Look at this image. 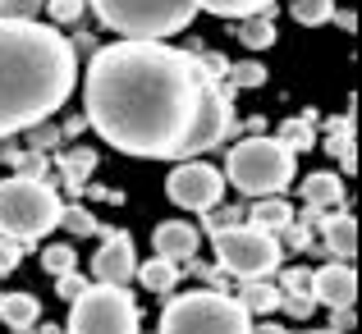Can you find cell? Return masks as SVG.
<instances>
[{
	"label": "cell",
	"instance_id": "cell-24",
	"mask_svg": "<svg viewBox=\"0 0 362 334\" xmlns=\"http://www.w3.org/2000/svg\"><path fill=\"white\" fill-rule=\"evenodd\" d=\"M289 14L298 18L303 28H317V23H330V18H335V5H330V0H293Z\"/></svg>",
	"mask_w": 362,
	"mask_h": 334
},
{
	"label": "cell",
	"instance_id": "cell-33",
	"mask_svg": "<svg viewBox=\"0 0 362 334\" xmlns=\"http://www.w3.org/2000/svg\"><path fill=\"white\" fill-rule=\"evenodd\" d=\"M92 160H97L92 151H74V156H64V169L74 174V184H83V174L92 169Z\"/></svg>",
	"mask_w": 362,
	"mask_h": 334
},
{
	"label": "cell",
	"instance_id": "cell-8",
	"mask_svg": "<svg viewBox=\"0 0 362 334\" xmlns=\"http://www.w3.org/2000/svg\"><path fill=\"white\" fill-rule=\"evenodd\" d=\"M216 261H221V270L239 275V280H266L271 270H280V238L262 234L252 225H234L216 234Z\"/></svg>",
	"mask_w": 362,
	"mask_h": 334
},
{
	"label": "cell",
	"instance_id": "cell-15",
	"mask_svg": "<svg viewBox=\"0 0 362 334\" xmlns=\"http://www.w3.org/2000/svg\"><path fill=\"white\" fill-rule=\"evenodd\" d=\"M303 202L312 211H326V206H339L344 202V179L330 174V169H317V174L303 179Z\"/></svg>",
	"mask_w": 362,
	"mask_h": 334
},
{
	"label": "cell",
	"instance_id": "cell-19",
	"mask_svg": "<svg viewBox=\"0 0 362 334\" xmlns=\"http://www.w3.org/2000/svg\"><path fill=\"white\" fill-rule=\"evenodd\" d=\"M234 302H239L247 316H266V311L280 307V289H275V284H266V280H247Z\"/></svg>",
	"mask_w": 362,
	"mask_h": 334
},
{
	"label": "cell",
	"instance_id": "cell-31",
	"mask_svg": "<svg viewBox=\"0 0 362 334\" xmlns=\"http://www.w3.org/2000/svg\"><path fill=\"white\" fill-rule=\"evenodd\" d=\"M55 284H60V289H55V293H60V298H64V302H74V298H78V293H83V289H88V280H83V275H78V270H69V275H60V280H55Z\"/></svg>",
	"mask_w": 362,
	"mask_h": 334
},
{
	"label": "cell",
	"instance_id": "cell-14",
	"mask_svg": "<svg viewBox=\"0 0 362 334\" xmlns=\"http://www.w3.org/2000/svg\"><path fill=\"white\" fill-rule=\"evenodd\" d=\"M280 307L289 311V316L308 321V311H312V270H308V266H289V270H280Z\"/></svg>",
	"mask_w": 362,
	"mask_h": 334
},
{
	"label": "cell",
	"instance_id": "cell-3",
	"mask_svg": "<svg viewBox=\"0 0 362 334\" xmlns=\"http://www.w3.org/2000/svg\"><path fill=\"white\" fill-rule=\"evenodd\" d=\"M64 215V202L51 184L33 174H14L0 179V238L9 243H33V238H46Z\"/></svg>",
	"mask_w": 362,
	"mask_h": 334
},
{
	"label": "cell",
	"instance_id": "cell-25",
	"mask_svg": "<svg viewBox=\"0 0 362 334\" xmlns=\"http://www.w3.org/2000/svg\"><path fill=\"white\" fill-rule=\"evenodd\" d=\"M330 129H335V133H330V142H326V147L335 151V156L344 160V169H349V174H354V165H358V160H354V124H349V119L339 124V119H335V124H330Z\"/></svg>",
	"mask_w": 362,
	"mask_h": 334
},
{
	"label": "cell",
	"instance_id": "cell-22",
	"mask_svg": "<svg viewBox=\"0 0 362 334\" xmlns=\"http://www.w3.org/2000/svg\"><path fill=\"white\" fill-rule=\"evenodd\" d=\"M275 142H280L289 156H298V151L312 147V124H308V119H284L280 133H275Z\"/></svg>",
	"mask_w": 362,
	"mask_h": 334
},
{
	"label": "cell",
	"instance_id": "cell-6",
	"mask_svg": "<svg viewBox=\"0 0 362 334\" xmlns=\"http://www.w3.org/2000/svg\"><path fill=\"white\" fill-rule=\"evenodd\" d=\"M247 330H252V316L234 298L211 289L179 293L160 311V334H247Z\"/></svg>",
	"mask_w": 362,
	"mask_h": 334
},
{
	"label": "cell",
	"instance_id": "cell-2",
	"mask_svg": "<svg viewBox=\"0 0 362 334\" xmlns=\"http://www.w3.org/2000/svg\"><path fill=\"white\" fill-rule=\"evenodd\" d=\"M78 83V55L60 28L0 23V138L55 114Z\"/></svg>",
	"mask_w": 362,
	"mask_h": 334
},
{
	"label": "cell",
	"instance_id": "cell-13",
	"mask_svg": "<svg viewBox=\"0 0 362 334\" xmlns=\"http://www.w3.org/2000/svg\"><path fill=\"white\" fill-rule=\"evenodd\" d=\"M197 243H202L197 225H188V220H165V225H156V234H151V256H156V261H170V266L179 270V266L193 261Z\"/></svg>",
	"mask_w": 362,
	"mask_h": 334
},
{
	"label": "cell",
	"instance_id": "cell-30",
	"mask_svg": "<svg viewBox=\"0 0 362 334\" xmlns=\"http://www.w3.org/2000/svg\"><path fill=\"white\" fill-rule=\"evenodd\" d=\"M60 225H69L74 234H97V220H92L83 206H64V215H60Z\"/></svg>",
	"mask_w": 362,
	"mask_h": 334
},
{
	"label": "cell",
	"instance_id": "cell-29",
	"mask_svg": "<svg viewBox=\"0 0 362 334\" xmlns=\"http://www.w3.org/2000/svg\"><path fill=\"white\" fill-rule=\"evenodd\" d=\"M46 14H51V23H74V18L83 14V0H46Z\"/></svg>",
	"mask_w": 362,
	"mask_h": 334
},
{
	"label": "cell",
	"instance_id": "cell-27",
	"mask_svg": "<svg viewBox=\"0 0 362 334\" xmlns=\"http://www.w3.org/2000/svg\"><path fill=\"white\" fill-rule=\"evenodd\" d=\"M74 261H78V256H74V247H64V243H55V247H46V252H42L46 275H55V280H60V275H69Z\"/></svg>",
	"mask_w": 362,
	"mask_h": 334
},
{
	"label": "cell",
	"instance_id": "cell-10",
	"mask_svg": "<svg viewBox=\"0 0 362 334\" xmlns=\"http://www.w3.org/2000/svg\"><path fill=\"white\" fill-rule=\"evenodd\" d=\"M234 129V106H230V88L221 78H211L202 88V106H197V119H193V133L184 142V160L197 156V151H211L216 142H225Z\"/></svg>",
	"mask_w": 362,
	"mask_h": 334
},
{
	"label": "cell",
	"instance_id": "cell-23",
	"mask_svg": "<svg viewBox=\"0 0 362 334\" xmlns=\"http://www.w3.org/2000/svg\"><path fill=\"white\" fill-rule=\"evenodd\" d=\"M243 46H247V51H262V46H271L275 42V23H271V18H266V14H252V18H243Z\"/></svg>",
	"mask_w": 362,
	"mask_h": 334
},
{
	"label": "cell",
	"instance_id": "cell-40",
	"mask_svg": "<svg viewBox=\"0 0 362 334\" xmlns=\"http://www.w3.org/2000/svg\"><path fill=\"white\" fill-rule=\"evenodd\" d=\"M14 334H33V330H14Z\"/></svg>",
	"mask_w": 362,
	"mask_h": 334
},
{
	"label": "cell",
	"instance_id": "cell-4",
	"mask_svg": "<svg viewBox=\"0 0 362 334\" xmlns=\"http://www.w3.org/2000/svg\"><path fill=\"white\" fill-rule=\"evenodd\" d=\"M293 174H298V165H293V156L275 138L234 142L230 156H225V169H221V179H230L243 197H257V202L262 197H280L293 184Z\"/></svg>",
	"mask_w": 362,
	"mask_h": 334
},
{
	"label": "cell",
	"instance_id": "cell-26",
	"mask_svg": "<svg viewBox=\"0 0 362 334\" xmlns=\"http://www.w3.org/2000/svg\"><path fill=\"white\" fill-rule=\"evenodd\" d=\"M46 0H0V23H37Z\"/></svg>",
	"mask_w": 362,
	"mask_h": 334
},
{
	"label": "cell",
	"instance_id": "cell-5",
	"mask_svg": "<svg viewBox=\"0 0 362 334\" xmlns=\"http://www.w3.org/2000/svg\"><path fill=\"white\" fill-rule=\"evenodd\" d=\"M97 18L124 42H165L193 23V0H92Z\"/></svg>",
	"mask_w": 362,
	"mask_h": 334
},
{
	"label": "cell",
	"instance_id": "cell-16",
	"mask_svg": "<svg viewBox=\"0 0 362 334\" xmlns=\"http://www.w3.org/2000/svg\"><path fill=\"white\" fill-rule=\"evenodd\" d=\"M243 215H252V229H262V234H271V238H280L284 229L293 225V206L284 202V197H262V202Z\"/></svg>",
	"mask_w": 362,
	"mask_h": 334
},
{
	"label": "cell",
	"instance_id": "cell-21",
	"mask_svg": "<svg viewBox=\"0 0 362 334\" xmlns=\"http://www.w3.org/2000/svg\"><path fill=\"white\" fill-rule=\"evenodd\" d=\"M133 275H138V284H142V289H151V293H170L179 284V270L170 261H156V256H151L147 266H138Z\"/></svg>",
	"mask_w": 362,
	"mask_h": 334
},
{
	"label": "cell",
	"instance_id": "cell-11",
	"mask_svg": "<svg viewBox=\"0 0 362 334\" xmlns=\"http://www.w3.org/2000/svg\"><path fill=\"white\" fill-rule=\"evenodd\" d=\"M138 270V256H133V238L124 229H110L101 238V252L92 256V280L106 284V289H124Z\"/></svg>",
	"mask_w": 362,
	"mask_h": 334
},
{
	"label": "cell",
	"instance_id": "cell-38",
	"mask_svg": "<svg viewBox=\"0 0 362 334\" xmlns=\"http://www.w3.org/2000/svg\"><path fill=\"white\" fill-rule=\"evenodd\" d=\"M303 334H339V330H303Z\"/></svg>",
	"mask_w": 362,
	"mask_h": 334
},
{
	"label": "cell",
	"instance_id": "cell-36",
	"mask_svg": "<svg viewBox=\"0 0 362 334\" xmlns=\"http://www.w3.org/2000/svg\"><path fill=\"white\" fill-rule=\"evenodd\" d=\"M349 326H354V307H344V311H335V330H339V334H344Z\"/></svg>",
	"mask_w": 362,
	"mask_h": 334
},
{
	"label": "cell",
	"instance_id": "cell-37",
	"mask_svg": "<svg viewBox=\"0 0 362 334\" xmlns=\"http://www.w3.org/2000/svg\"><path fill=\"white\" fill-rule=\"evenodd\" d=\"M247 334H289V330H284V326H271V321H266V326H252Z\"/></svg>",
	"mask_w": 362,
	"mask_h": 334
},
{
	"label": "cell",
	"instance_id": "cell-28",
	"mask_svg": "<svg viewBox=\"0 0 362 334\" xmlns=\"http://www.w3.org/2000/svg\"><path fill=\"white\" fill-rule=\"evenodd\" d=\"M262 83H266V69H262V64H252V60L230 69V88H262Z\"/></svg>",
	"mask_w": 362,
	"mask_h": 334
},
{
	"label": "cell",
	"instance_id": "cell-39",
	"mask_svg": "<svg viewBox=\"0 0 362 334\" xmlns=\"http://www.w3.org/2000/svg\"><path fill=\"white\" fill-rule=\"evenodd\" d=\"M46 334H64V330H51V326H46Z\"/></svg>",
	"mask_w": 362,
	"mask_h": 334
},
{
	"label": "cell",
	"instance_id": "cell-35",
	"mask_svg": "<svg viewBox=\"0 0 362 334\" xmlns=\"http://www.w3.org/2000/svg\"><path fill=\"white\" fill-rule=\"evenodd\" d=\"M284 238H289V247H308V243H312L308 225H289V229H284Z\"/></svg>",
	"mask_w": 362,
	"mask_h": 334
},
{
	"label": "cell",
	"instance_id": "cell-18",
	"mask_svg": "<svg viewBox=\"0 0 362 334\" xmlns=\"http://www.w3.org/2000/svg\"><path fill=\"white\" fill-rule=\"evenodd\" d=\"M37 316H42V302H37L33 293H5V298H0V321H5L9 330H33Z\"/></svg>",
	"mask_w": 362,
	"mask_h": 334
},
{
	"label": "cell",
	"instance_id": "cell-20",
	"mask_svg": "<svg viewBox=\"0 0 362 334\" xmlns=\"http://www.w3.org/2000/svg\"><path fill=\"white\" fill-rule=\"evenodd\" d=\"M275 0H193V9H206L216 18H252V14H266Z\"/></svg>",
	"mask_w": 362,
	"mask_h": 334
},
{
	"label": "cell",
	"instance_id": "cell-32",
	"mask_svg": "<svg viewBox=\"0 0 362 334\" xmlns=\"http://www.w3.org/2000/svg\"><path fill=\"white\" fill-rule=\"evenodd\" d=\"M18 261H23V247H18V243H9V238H0V275L18 270Z\"/></svg>",
	"mask_w": 362,
	"mask_h": 334
},
{
	"label": "cell",
	"instance_id": "cell-9",
	"mask_svg": "<svg viewBox=\"0 0 362 334\" xmlns=\"http://www.w3.org/2000/svg\"><path fill=\"white\" fill-rule=\"evenodd\" d=\"M165 197L179 206V211H216L225 197V179L216 165H202V160H184V165L170 169L165 179Z\"/></svg>",
	"mask_w": 362,
	"mask_h": 334
},
{
	"label": "cell",
	"instance_id": "cell-12",
	"mask_svg": "<svg viewBox=\"0 0 362 334\" xmlns=\"http://www.w3.org/2000/svg\"><path fill=\"white\" fill-rule=\"evenodd\" d=\"M354 298H358V275L349 261H330L321 270H312V302H321L330 311H344V307H354Z\"/></svg>",
	"mask_w": 362,
	"mask_h": 334
},
{
	"label": "cell",
	"instance_id": "cell-34",
	"mask_svg": "<svg viewBox=\"0 0 362 334\" xmlns=\"http://www.w3.org/2000/svg\"><path fill=\"white\" fill-rule=\"evenodd\" d=\"M239 215H243V211H216L211 220H206V229H211V234H225V229L239 225Z\"/></svg>",
	"mask_w": 362,
	"mask_h": 334
},
{
	"label": "cell",
	"instance_id": "cell-7",
	"mask_svg": "<svg viewBox=\"0 0 362 334\" xmlns=\"http://www.w3.org/2000/svg\"><path fill=\"white\" fill-rule=\"evenodd\" d=\"M138 326H142L138 321V302L129 298V289L88 284V289L69 302L64 334H142Z\"/></svg>",
	"mask_w": 362,
	"mask_h": 334
},
{
	"label": "cell",
	"instance_id": "cell-17",
	"mask_svg": "<svg viewBox=\"0 0 362 334\" xmlns=\"http://www.w3.org/2000/svg\"><path fill=\"white\" fill-rule=\"evenodd\" d=\"M321 229H326V247L339 256V261H349V256L358 252V220L354 215H321Z\"/></svg>",
	"mask_w": 362,
	"mask_h": 334
},
{
	"label": "cell",
	"instance_id": "cell-1",
	"mask_svg": "<svg viewBox=\"0 0 362 334\" xmlns=\"http://www.w3.org/2000/svg\"><path fill=\"white\" fill-rule=\"evenodd\" d=\"M206 83L211 73L193 51H175L165 42L101 46L83 78L88 124L124 156L184 160Z\"/></svg>",
	"mask_w": 362,
	"mask_h": 334
}]
</instances>
